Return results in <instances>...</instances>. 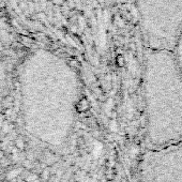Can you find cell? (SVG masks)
<instances>
[{
	"instance_id": "obj_1",
	"label": "cell",
	"mask_w": 182,
	"mask_h": 182,
	"mask_svg": "<svg viewBox=\"0 0 182 182\" xmlns=\"http://www.w3.org/2000/svg\"><path fill=\"white\" fill-rule=\"evenodd\" d=\"M144 89L149 144L160 149L182 141V73L174 52L147 49Z\"/></svg>"
},
{
	"instance_id": "obj_2",
	"label": "cell",
	"mask_w": 182,
	"mask_h": 182,
	"mask_svg": "<svg viewBox=\"0 0 182 182\" xmlns=\"http://www.w3.org/2000/svg\"><path fill=\"white\" fill-rule=\"evenodd\" d=\"M41 66V134L49 143L62 144L75 122L78 78L69 63L53 55H43Z\"/></svg>"
},
{
	"instance_id": "obj_3",
	"label": "cell",
	"mask_w": 182,
	"mask_h": 182,
	"mask_svg": "<svg viewBox=\"0 0 182 182\" xmlns=\"http://www.w3.org/2000/svg\"><path fill=\"white\" fill-rule=\"evenodd\" d=\"M147 49L174 52L182 29V0H134Z\"/></svg>"
},
{
	"instance_id": "obj_4",
	"label": "cell",
	"mask_w": 182,
	"mask_h": 182,
	"mask_svg": "<svg viewBox=\"0 0 182 182\" xmlns=\"http://www.w3.org/2000/svg\"><path fill=\"white\" fill-rule=\"evenodd\" d=\"M141 182H182V141L147 152Z\"/></svg>"
},
{
	"instance_id": "obj_5",
	"label": "cell",
	"mask_w": 182,
	"mask_h": 182,
	"mask_svg": "<svg viewBox=\"0 0 182 182\" xmlns=\"http://www.w3.org/2000/svg\"><path fill=\"white\" fill-rule=\"evenodd\" d=\"M174 55H175V57H176L177 63H178L179 69H180V71L182 73V29L180 31V34H179V38H178V41H177L176 46H175Z\"/></svg>"
},
{
	"instance_id": "obj_6",
	"label": "cell",
	"mask_w": 182,
	"mask_h": 182,
	"mask_svg": "<svg viewBox=\"0 0 182 182\" xmlns=\"http://www.w3.org/2000/svg\"><path fill=\"white\" fill-rule=\"evenodd\" d=\"M0 158H2V152H0Z\"/></svg>"
}]
</instances>
